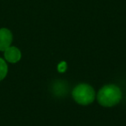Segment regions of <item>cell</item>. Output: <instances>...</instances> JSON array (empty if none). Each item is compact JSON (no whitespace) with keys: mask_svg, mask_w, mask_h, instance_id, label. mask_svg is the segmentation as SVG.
Segmentation results:
<instances>
[{"mask_svg":"<svg viewBox=\"0 0 126 126\" xmlns=\"http://www.w3.org/2000/svg\"><path fill=\"white\" fill-rule=\"evenodd\" d=\"M98 102L104 107H111L117 105L122 98V92L115 85H106L98 93Z\"/></svg>","mask_w":126,"mask_h":126,"instance_id":"obj_1","label":"cell"},{"mask_svg":"<svg viewBox=\"0 0 126 126\" xmlns=\"http://www.w3.org/2000/svg\"><path fill=\"white\" fill-rule=\"evenodd\" d=\"M4 57L11 63H16L21 59V52L16 47H11L4 50Z\"/></svg>","mask_w":126,"mask_h":126,"instance_id":"obj_4","label":"cell"},{"mask_svg":"<svg viewBox=\"0 0 126 126\" xmlns=\"http://www.w3.org/2000/svg\"><path fill=\"white\" fill-rule=\"evenodd\" d=\"M57 69L60 73H64L66 70H67V62H65V61L61 62L59 65H58Z\"/></svg>","mask_w":126,"mask_h":126,"instance_id":"obj_6","label":"cell"},{"mask_svg":"<svg viewBox=\"0 0 126 126\" xmlns=\"http://www.w3.org/2000/svg\"><path fill=\"white\" fill-rule=\"evenodd\" d=\"M8 72V67L5 61L0 58V80H2L5 78Z\"/></svg>","mask_w":126,"mask_h":126,"instance_id":"obj_5","label":"cell"},{"mask_svg":"<svg viewBox=\"0 0 126 126\" xmlns=\"http://www.w3.org/2000/svg\"><path fill=\"white\" fill-rule=\"evenodd\" d=\"M12 42V34L7 29L0 30V51H4Z\"/></svg>","mask_w":126,"mask_h":126,"instance_id":"obj_3","label":"cell"},{"mask_svg":"<svg viewBox=\"0 0 126 126\" xmlns=\"http://www.w3.org/2000/svg\"><path fill=\"white\" fill-rule=\"evenodd\" d=\"M73 98L78 104L82 105H90L94 101V89L88 84L77 85L73 90Z\"/></svg>","mask_w":126,"mask_h":126,"instance_id":"obj_2","label":"cell"}]
</instances>
